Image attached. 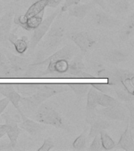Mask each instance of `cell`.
<instances>
[{"label":"cell","mask_w":134,"mask_h":151,"mask_svg":"<svg viewBox=\"0 0 134 151\" xmlns=\"http://www.w3.org/2000/svg\"><path fill=\"white\" fill-rule=\"evenodd\" d=\"M70 90L68 84L63 83H40L34 94L21 98V103L28 110H34L49 98Z\"/></svg>","instance_id":"1"},{"label":"cell","mask_w":134,"mask_h":151,"mask_svg":"<svg viewBox=\"0 0 134 151\" xmlns=\"http://www.w3.org/2000/svg\"><path fill=\"white\" fill-rule=\"evenodd\" d=\"M35 120L44 125H51L57 128H64L65 123L63 118L52 106L46 104H41L38 107Z\"/></svg>","instance_id":"2"},{"label":"cell","mask_w":134,"mask_h":151,"mask_svg":"<svg viewBox=\"0 0 134 151\" xmlns=\"http://www.w3.org/2000/svg\"><path fill=\"white\" fill-rule=\"evenodd\" d=\"M63 14L61 12V9H56V11L53 12L51 15L47 17L46 19H43L39 25L33 30L34 33L31 38L30 43H29L31 50H34L35 49V47H37V45L39 43L42 38L44 37L47 32L49 31L54 20L58 17L59 14Z\"/></svg>","instance_id":"3"},{"label":"cell","mask_w":134,"mask_h":151,"mask_svg":"<svg viewBox=\"0 0 134 151\" xmlns=\"http://www.w3.org/2000/svg\"><path fill=\"white\" fill-rule=\"evenodd\" d=\"M70 40L83 53L90 51L96 45V40L93 35L86 31L75 32L71 33Z\"/></svg>","instance_id":"4"},{"label":"cell","mask_w":134,"mask_h":151,"mask_svg":"<svg viewBox=\"0 0 134 151\" xmlns=\"http://www.w3.org/2000/svg\"><path fill=\"white\" fill-rule=\"evenodd\" d=\"M65 33V28L63 25H55L50 27L49 31L46 34L44 47L46 49L51 50L57 47L63 40Z\"/></svg>","instance_id":"5"},{"label":"cell","mask_w":134,"mask_h":151,"mask_svg":"<svg viewBox=\"0 0 134 151\" xmlns=\"http://www.w3.org/2000/svg\"><path fill=\"white\" fill-rule=\"evenodd\" d=\"M18 113L21 116V122L19 127L21 129L24 130L26 132H28L31 136H37L46 129L44 124L28 118L21 110L19 111Z\"/></svg>","instance_id":"6"},{"label":"cell","mask_w":134,"mask_h":151,"mask_svg":"<svg viewBox=\"0 0 134 151\" xmlns=\"http://www.w3.org/2000/svg\"><path fill=\"white\" fill-rule=\"evenodd\" d=\"M93 19L95 24L101 28H113L121 24L118 19L114 17L104 10H96L93 15Z\"/></svg>","instance_id":"7"},{"label":"cell","mask_w":134,"mask_h":151,"mask_svg":"<svg viewBox=\"0 0 134 151\" xmlns=\"http://www.w3.org/2000/svg\"><path fill=\"white\" fill-rule=\"evenodd\" d=\"M5 122L6 126V134L9 139V143L13 148H15L17 145L18 138L21 133V128L19 127L18 122L9 115L4 116Z\"/></svg>","instance_id":"8"},{"label":"cell","mask_w":134,"mask_h":151,"mask_svg":"<svg viewBox=\"0 0 134 151\" xmlns=\"http://www.w3.org/2000/svg\"><path fill=\"white\" fill-rule=\"evenodd\" d=\"M117 81L122 85L130 94H134V73L123 68H117L114 71Z\"/></svg>","instance_id":"9"},{"label":"cell","mask_w":134,"mask_h":151,"mask_svg":"<svg viewBox=\"0 0 134 151\" xmlns=\"http://www.w3.org/2000/svg\"><path fill=\"white\" fill-rule=\"evenodd\" d=\"M123 150L125 151L134 150V140L133 131L128 120L125 129L123 132L117 143L115 144L114 150Z\"/></svg>","instance_id":"10"},{"label":"cell","mask_w":134,"mask_h":151,"mask_svg":"<svg viewBox=\"0 0 134 151\" xmlns=\"http://www.w3.org/2000/svg\"><path fill=\"white\" fill-rule=\"evenodd\" d=\"M43 16H44V12H42L35 16L28 18H24L22 15H18L14 17V22L16 25L21 26V28H23L25 30L33 31L41 24L43 20Z\"/></svg>","instance_id":"11"},{"label":"cell","mask_w":134,"mask_h":151,"mask_svg":"<svg viewBox=\"0 0 134 151\" xmlns=\"http://www.w3.org/2000/svg\"><path fill=\"white\" fill-rule=\"evenodd\" d=\"M46 69L40 73V76L46 75H63L68 72L69 67V60L59 59L53 61H49L47 63Z\"/></svg>","instance_id":"12"},{"label":"cell","mask_w":134,"mask_h":151,"mask_svg":"<svg viewBox=\"0 0 134 151\" xmlns=\"http://www.w3.org/2000/svg\"><path fill=\"white\" fill-rule=\"evenodd\" d=\"M98 91H96L93 87H90L87 92L86 100V121L89 124L96 118V112L97 105V94Z\"/></svg>","instance_id":"13"},{"label":"cell","mask_w":134,"mask_h":151,"mask_svg":"<svg viewBox=\"0 0 134 151\" xmlns=\"http://www.w3.org/2000/svg\"><path fill=\"white\" fill-rule=\"evenodd\" d=\"M0 94L9 99V102L13 104V106L17 109L21 111L20 103H21V95L18 91H16L14 84L11 83H0Z\"/></svg>","instance_id":"14"},{"label":"cell","mask_w":134,"mask_h":151,"mask_svg":"<svg viewBox=\"0 0 134 151\" xmlns=\"http://www.w3.org/2000/svg\"><path fill=\"white\" fill-rule=\"evenodd\" d=\"M100 115L109 120H118V121H124L127 120V114L124 109L122 108L121 105L110 107H105L97 110Z\"/></svg>","instance_id":"15"},{"label":"cell","mask_w":134,"mask_h":151,"mask_svg":"<svg viewBox=\"0 0 134 151\" xmlns=\"http://www.w3.org/2000/svg\"><path fill=\"white\" fill-rule=\"evenodd\" d=\"M5 54L7 59L9 60V65L11 66L12 70L14 73H23V72L28 71L29 65H30L28 59L16 55L11 52L6 51Z\"/></svg>","instance_id":"16"},{"label":"cell","mask_w":134,"mask_h":151,"mask_svg":"<svg viewBox=\"0 0 134 151\" xmlns=\"http://www.w3.org/2000/svg\"><path fill=\"white\" fill-rule=\"evenodd\" d=\"M14 17V10L6 12V14L0 17V42L7 41V38L11 32Z\"/></svg>","instance_id":"17"},{"label":"cell","mask_w":134,"mask_h":151,"mask_svg":"<svg viewBox=\"0 0 134 151\" xmlns=\"http://www.w3.org/2000/svg\"><path fill=\"white\" fill-rule=\"evenodd\" d=\"M67 74L75 78H92V75L85 71L84 63L80 58H76L71 62L69 61V67Z\"/></svg>","instance_id":"18"},{"label":"cell","mask_w":134,"mask_h":151,"mask_svg":"<svg viewBox=\"0 0 134 151\" xmlns=\"http://www.w3.org/2000/svg\"><path fill=\"white\" fill-rule=\"evenodd\" d=\"M73 56V50L72 48L69 46H66V47L61 48L54 54L45 59L43 61L37 62V63H32L30 64L29 66H41V65H46L47 63H49V61H53L59 59H67V60H71Z\"/></svg>","instance_id":"19"},{"label":"cell","mask_w":134,"mask_h":151,"mask_svg":"<svg viewBox=\"0 0 134 151\" xmlns=\"http://www.w3.org/2000/svg\"><path fill=\"white\" fill-rule=\"evenodd\" d=\"M95 3L93 2H88L85 4H78L75 5L71 6L68 9L69 16L74 17L78 19H83L87 16V14L91 11L92 9L95 7Z\"/></svg>","instance_id":"20"},{"label":"cell","mask_w":134,"mask_h":151,"mask_svg":"<svg viewBox=\"0 0 134 151\" xmlns=\"http://www.w3.org/2000/svg\"><path fill=\"white\" fill-rule=\"evenodd\" d=\"M7 41H9L11 44L14 45L15 50L20 55H23L28 49V40L27 36H22L18 38V36L14 33H9V36L7 38Z\"/></svg>","instance_id":"21"},{"label":"cell","mask_w":134,"mask_h":151,"mask_svg":"<svg viewBox=\"0 0 134 151\" xmlns=\"http://www.w3.org/2000/svg\"><path fill=\"white\" fill-rule=\"evenodd\" d=\"M90 125H91V127H90L88 137L89 139H93L96 134H100L101 132L109 128L110 127V123L107 120L96 116Z\"/></svg>","instance_id":"22"},{"label":"cell","mask_w":134,"mask_h":151,"mask_svg":"<svg viewBox=\"0 0 134 151\" xmlns=\"http://www.w3.org/2000/svg\"><path fill=\"white\" fill-rule=\"evenodd\" d=\"M106 61L112 64H121L126 61L129 58V54L123 50L112 49L108 50L105 54Z\"/></svg>","instance_id":"23"},{"label":"cell","mask_w":134,"mask_h":151,"mask_svg":"<svg viewBox=\"0 0 134 151\" xmlns=\"http://www.w3.org/2000/svg\"><path fill=\"white\" fill-rule=\"evenodd\" d=\"M48 0H37L28 9L26 13L22 15L24 18H28L31 17L35 16L37 14L45 11V9L47 7Z\"/></svg>","instance_id":"24"},{"label":"cell","mask_w":134,"mask_h":151,"mask_svg":"<svg viewBox=\"0 0 134 151\" xmlns=\"http://www.w3.org/2000/svg\"><path fill=\"white\" fill-rule=\"evenodd\" d=\"M14 73L9 65V60L7 59L6 54L0 51V77L8 78L12 77Z\"/></svg>","instance_id":"25"},{"label":"cell","mask_w":134,"mask_h":151,"mask_svg":"<svg viewBox=\"0 0 134 151\" xmlns=\"http://www.w3.org/2000/svg\"><path fill=\"white\" fill-rule=\"evenodd\" d=\"M97 105H98V106H102L103 108H105V107L118 106V105H121V104L115 98H113L109 94L98 92V94H97Z\"/></svg>","instance_id":"26"},{"label":"cell","mask_w":134,"mask_h":151,"mask_svg":"<svg viewBox=\"0 0 134 151\" xmlns=\"http://www.w3.org/2000/svg\"><path fill=\"white\" fill-rule=\"evenodd\" d=\"M134 31V17L133 14L129 17L126 23L125 24L120 33V39L122 40H127L131 37Z\"/></svg>","instance_id":"27"},{"label":"cell","mask_w":134,"mask_h":151,"mask_svg":"<svg viewBox=\"0 0 134 151\" xmlns=\"http://www.w3.org/2000/svg\"><path fill=\"white\" fill-rule=\"evenodd\" d=\"M40 83H19V84H14V87H16L19 93L24 94H34L38 88L39 87Z\"/></svg>","instance_id":"28"},{"label":"cell","mask_w":134,"mask_h":151,"mask_svg":"<svg viewBox=\"0 0 134 151\" xmlns=\"http://www.w3.org/2000/svg\"><path fill=\"white\" fill-rule=\"evenodd\" d=\"M101 136V146L103 150H114L115 146V142L113 140V139L106 132V130L102 131L100 133Z\"/></svg>","instance_id":"29"},{"label":"cell","mask_w":134,"mask_h":151,"mask_svg":"<svg viewBox=\"0 0 134 151\" xmlns=\"http://www.w3.org/2000/svg\"><path fill=\"white\" fill-rule=\"evenodd\" d=\"M115 91L117 94V96L119 98L120 100L124 101H133L134 100V96L130 94L124 87H122L121 83H118L115 85Z\"/></svg>","instance_id":"30"},{"label":"cell","mask_w":134,"mask_h":151,"mask_svg":"<svg viewBox=\"0 0 134 151\" xmlns=\"http://www.w3.org/2000/svg\"><path fill=\"white\" fill-rule=\"evenodd\" d=\"M70 90H71L78 97H82L88 92L91 85L89 83H69Z\"/></svg>","instance_id":"31"},{"label":"cell","mask_w":134,"mask_h":151,"mask_svg":"<svg viewBox=\"0 0 134 151\" xmlns=\"http://www.w3.org/2000/svg\"><path fill=\"white\" fill-rule=\"evenodd\" d=\"M86 128H85L84 131L74 140L72 142V148L75 150H82L85 149L86 145Z\"/></svg>","instance_id":"32"},{"label":"cell","mask_w":134,"mask_h":151,"mask_svg":"<svg viewBox=\"0 0 134 151\" xmlns=\"http://www.w3.org/2000/svg\"><path fill=\"white\" fill-rule=\"evenodd\" d=\"M110 7L117 14H123L129 11L130 3L129 0H119L118 2L110 6Z\"/></svg>","instance_id":"33"},{"label":"cell","mask_w":134,"mask_h":151,"mask_svg":"<svg viewBox=\"0 0 134 151\" xmlns=\"http://www.w3.org/2000/svg\"><path fill=\"white\" fill-rule=\"evenodd\" d=\"M90 85L96 91L103 94H111L113 92L112 86H110L107 83H91Z\"/></svg>","instance_id":"34"},{"label":"cell","mask_w":134,"mask_h":151,"mask_svg":"<svg viewBox=\"0 0 134 151\" xmlns=\"http://www.w3.org/2000/svg\"><path fill=\"white\" fill-rule=\"evenodd\" d=\"M93 141L89 147V150L90 151H99L102 150V146H101V136L100 134H96V136L93 138Z\"/></svg>","instance_id":"35"},{"label":"cell","mask_w":134,"mask_h":151,"mask_svg":"<svg viewBox=\"0 0 134 151\" xmlns=\"http://www.w3.org/2000/svg\"><path fill=\"white\" fill-rule=\"evenodd\" d=\"M54 142L51 138H46L44 139L43 143L39 148L37 149V151H49L53 148Z\"/></svg>","instance_id":"36"},{"label":"cell","mask_w":134,"mask_h":151,"mask_svg":"<svg viewBox=\"0 0 134 151\" xmlns=\"http://www.w3.org/2000/svg\"><path fill=\"white\" fill-rule=\"evenodd\" d=\"M81 0H65L64 3L61 8V13H64V12L68 11V9L72 6L77 5L80 3Z\"/></svg>","instance_id":"37"},{"label":"cell","mask_w":134,"mask_h":151,"mask_svg":"<svg viewBox=\"0 0 134 151\" xmlns=\"http://www.w3.org/2000/svg\"><path fill=\"white\" fill-rule=\"evenodd\" d=\"M9 103V99L7 98H3V99H0V116L2 115L3 112L5 111V109H6V107L8 106Z\"/></svg>","instance_id":"38"},{"label":"cell","mask_w":134,"mask_h":151,"mask_svg":"<svg viewBox=\"0 0 134 151\" xmlns=\"http://www.w3.org/2000/svg\"><path fill=\"white\" fill-rule=\"evenodd\" d=\"M93 2L95 3V4H97L99 6H101V8L103 10L106 12H108V5L105 2L104 0H93Z\"/></svg>","instance_id":"39"},{"label":"cell","mask_w":134,"mask_h":151,"mask_svg":"<svg viewBox=\"0 0 134 151\" xmlns=\"http://www.w3.org/2000/svg\"><path fill=\"white\" fill-rule=\"evenodd\" d=\"M63 0H48V4L47 7L50 8H56L59 5L61 4Z\"/></svg>","instance_id":"40"},{"label":"cell","mask_w":134,"mask_h":151,"mask_svg":"<svg viewBox=\"0 0 134 151\" xmlns=\"http://www.w3.org/2000/svg\"><path fill=\"white\" fill-rule=\"evenodd\" d=\"M6 134V124H0V139Z\"/></svg>","instance_id":"41"},{"label":"cell","mask_w":134,"mask_h":151,"mask_svg":"<svg viewBox=\"0 0 134 151\" xmlns=\"http://www.w3.org/2000/svg\"><path fill=\"white\" fill-rule=\"evenodd\" d=\"M14 150V148L12 147L10 143H0V150Z\"/></svg>","instance_id":"42"},{"label":"cell","mask_w":134,"mask_h":151,"mask_svg":"<svg viewBox=\"0 0 134 151\" xmlns=\"http://www.w3.org/2000/svg\"><path fill=\"white\" fill-rule=\"evenodd\" d=\"M119 0H108V2H109V4H110V6H112L113 4H115V2H118Z\"/></svg>","instance_id":"43"},{"label":"cell","mask_w":134,"mask_h":151,"mask_svg":"<svg viewBox=\"0 0 134 151\" xmlns=\"http://www.w3.org/2000/svg\"><path fill=\"white\" fill-rule=\"evenodd\" d=\"M1 6H2V2H1V0H0V7H1Z\"/></svg>","instance_id":"44"}]
</instances>
